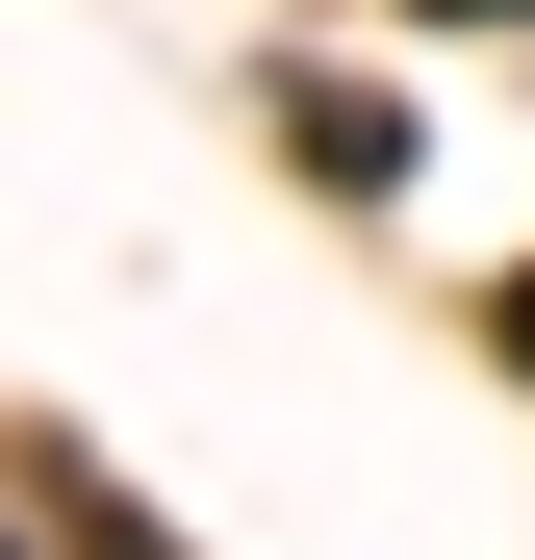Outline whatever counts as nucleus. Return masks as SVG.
<instances>
[{
	"instance_id": "obj_1",
	"label": "nucleus",
	"mask_w": 535,
	"mask_h": 560,
	"mask_svg": "<svg viewBox=\"0 0 535 560\" xmlns=\"http://www.w3.org/2000/svg\"><path fill=\"white\" fill-rule=\"evenodd\" d=\"M460 26H510V0H460Z\"/></svg>"
}]
</instances>
